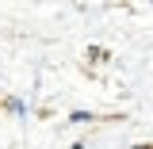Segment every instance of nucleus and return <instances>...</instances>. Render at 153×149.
<instances>
[{
  "mask_svg": "<svg viewBox=\"0 0 153 149\" xmlns=\"http://www.w3.org/2000/svg\"><path fill=\"white\" fill-rule=\"evenodd\" d=\"M4 107H8V111H12V115H19V119L27 115V103H23V99H8Z\"/></svg>",
  "mask_w": 153,
  "mask_h": 149,
  "instance_id": "obj_2",
  "label": "nucleus"
},
{
  "mask_svg": "<svg viewBox=\"0 0 153 149\" xmlns=\"http://www.w3.org/2000/svg\"><path fill=\"white\" fill-rule=\"evenodd\" d=\"M96 119H100L96 111H73L69 115V122H96Z\"/></svg>",
  "mask_w": 153,
  "mask_h": 149,
  "instance_id": "obj_1",
  "label": "nucleus"
}]
</instances>
